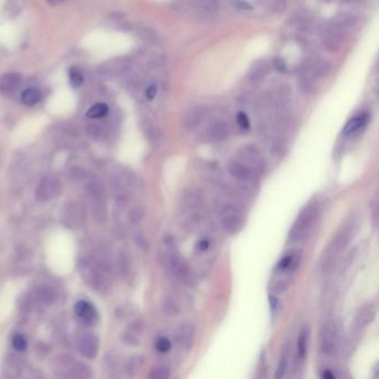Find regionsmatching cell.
<instances>
[{
  "instance_id": "1",
  "label": "cell",
  "mask_w": 379,
  "mask_h": 379,
  "mask_svg": "<svg viewBox=\"0 0 379 379\" xmlns=\"http://www.w3.org/2000/svg\"><path fill=\"white\" fill-rule=\"evenodd\" d=\"M318 214V206L315 202H310L300 212L298 217L291 226V229L288 235V240L290 243H300L307 237L310 228L314 225Z\"/></svg>"
},
{
  "instance_id": "2",
  "label": "cell",
  "mask_w": 379,
  "mask_h": 379,
  "mask_svg": "<svg viewBox=\"0 0 379 379\" xmlns=\"http://www.w3.org/2000/svg\"><path fill=\"white\" fill-rule=\"evenodd\" d=\"M164 260L167 268L170 273L175 276L177 279L185 282V284H191L192 274L188 263L180 256L175 245L172 243H166V249L164 251Z\"/></svg>"
},
{
  "instance_id": "3",
  "label": "cell",
  "mask_w": 379,
  "mask_h": 379,
  "mask_svg": "<svg viewBox=\"0 0 379 379\" xmlns=\"http://www.w3.org/2000/svg\"><path fill=\"white\" fill-rule=\"evenodd\" d=\"M352 226H346L336 235L332 243L328 245V248L323 257V270L324 273L329 272L334 267V264L338 259L339 255L346 248L352 238Z\"/></svg>"
},
{
  "instance_id": "4",
  "label": "cell",
  "mask_w": 379,
  "mask_h": 379,
  "mask_svg": "<svg viewBox=\"0 0 379 379\" xmlns=\"http://www.w3.org/2000/svg\"><path fill=\"white\" fill-rule=\"evenodd\" d=\"M330 70L329 64L322 58H311L307 62L300 71V83L302 87L309 89L315 80L326 76Z\"/></svg>"
},
{
  "instance_id": "5",
  "label": "cell",
  "mask_w": 379,
  "mask_h": 379,
  "mask_svg": "<svg viewBox=\"0 0 379 379\" xmlns=\"http://www.w3.org/2000/svg\"><path fill=\"white\" fill-rule=\"evenodd\" d=\"M221 227L227 234L234 235L242 230L245 218L239 209L232 203H225L220 207Z\"/></svg>"
},
{
  "instance_id": "6",
  "label": "cell",
  "mask_w": 379,
  "mask_h": 379,
  "mask_svg": "<svg viewBox=\"0 0 379 379\" xmlns=\"http://www.w3.org/2000/svg\"><path fill=\"white\" fill-rule=\"evenodd\" d=\"M237 155L238 160L247 165L256 175L261 173L266 168V161H265L261 152L254 145H245L240 147Z\"/></svg>"
},
{
  "instance_id": "7",
  "label": "cell",
  "mask_w": 379,
  "mask_h": 379,
  "mask_svg": "<svg viewBox=\"0 0 379 379\" xmlns=\"http://www.w3.org/2000/svg\"><path fill=\"white\" fill-rule=\"evenodd\" d=\"M340 334L336 323L328 322L324 325L320 336L322 352L326 355H334L339 347Z\"/></svg>"
},
{
  "instance_id": "8",
  "label": "cell",
  "mask_w": 379,
  "mask_h": 379,
  "mask_svg": "<svg viewBox=\"0 0 379 379\" xmlns=\"http://www.w3.org/2000/svg\"><path fill=\"white\" fill-rule=\"evenodd\" d=\"M80 274L85 279L86 284L90 287L95 288L97 291L102 289H107L108 280L105 278L102 273L95 266L92 261H82L80 265Z\"/></svg>"
},
{
  "instance_id": "9",
  "label": "cell",
  "mask_w": 379,
  "mask_h": 379,
  "mask_svg": "<svg viewBox=\"0 0 379 379\" xmlns=\"http://www.w3.org/2000/svg\"><path fill=\"white\" fill-rule=\"evenodd\" d=\"M323 46L329 51H337L342 43V30L333 22H328L320 30Z\"/></svg>"
},
{
  "instance_id": "10",
  "label": "cell",
  "mask_w": 379,
  "mask_h": 379,
  "mask_svg": "<svg viewBox=\"0 0 379 379\" xmlns=\"http://www.w3.org/2000/svg\"><path fill=\"white\" fill-rule=\"evenodd\" d=\"M60 194V184L57 179L46 177L36 188V197L40 201H48Z\"/></svg>"
},
{
  "instance_id": "11",
  "label": "cell",
  "mask_w": 379,
  "mask_h": 379,
  "mask_svg": "<svg viewBox=\"0 0 379 379\" xmlns=\"http://www.w3.org/2000/svg\"><path fill=\"white\" fill-rule=\"evenodd\" d=\"M227 171L237 182L250 183L255 180L256 173L240 160H230L227 164Z\"/></svg>"
},
{
  "instance_id": "12",
  "label": "cell",
  "mask_w": 379,
  "mask_h": 379,
  "mask_svg": "<svg viewBox=\"0 0 379 379\" xmlns=\"http://www.w3.org/2000/svg\"><path fill=\"white\" fill-rule=\"evenodd\" d=\"M208 110L203 107H195L186 113L183 119V127L187 131H194L206 122Z\"/></svg>"
},
{
  "instance_id": "13",
  "label": "cell",
  "mask_w": 379,
  "mask_h": 379,
  "mask_svg": "<svg viewBox=\"0 0 379 379\" xmlns=\"http://www.w3.org/2000/svg\"><path fill=\"white\" fill-rule=\"evenodd\" d=\"M196 329L195 326L189 322H184L179 325L175 332V339L185 349H190L194 345Z\"/></svg>"
},
{
  "instance_id": "14",
  "label": "cell",
  "mask_w": 379,
  "mask_h": 379,
  "mask_svg": "<svg viewBox=\"0 0 379 379\" xmlns=\"http://www.w3.org/2000/svg\"><path fill=\"white\" fill-rule=\"evenodd\" d=\"M229 126L224 122H218L213 124L210 127L203 132L201 140L206 142H217L225 140L229 136Z\"/></svg>"
},
{
  "instance_id": "15",
  "label": "cell",
  "mask_w": 379,
  "mask_h": 379,
  "mask_svg": "<svg viewBox=\"0 0 379 379\" xmlns=\"http://www.w3.org/2000/svg\"><path fill=\"white\" fill-rule=\"evenodd\" d=\"M75 311L77 316L88 326H95L99 320L97 310H96L94 305L86 302V300L78 302L75 306Z\"/></svg>"
},
{
  "instance_id": "16",
  "label": "cell",
  "mask_w": 379,
  "mask_h": 379,
  "mask_svg": "<svg viewBox=\"0 0 379 379\" xmlns=\"http://www.w3.org/2000/svg\"><path fill=\"white\" fill-rule=\"evenodd\" d=\"M202 195L199 191L196 189H188L186 190L182 199H180V208L183 212H194V210H198L202 205Z\"/></svg>"
},
{
  "instance_id": "17",
  "label": "cell",
  "mask_w": 379,
  "mask_h": 379,
  "mask_svg": "<svg viewBox=\"0 0 379 379\" xmlns=\"http://www.w3.org/2000/svg\"><path fill=\"white\" fill-rule=\"evenodd\" d=\"M78 347H79V352L82 356L88 359H93L98 353L99 342L95 335L85 334L80 337Z\"/></svg>"
},
{
  "instance_id": "18",
  "label": "cell",
  "mask_w": 379,
  "mask_h": 379,
  "mask_svg": "<svg viewBox=\"0 0 379 379\" xmlns=\"http://www.w3.org/2000/svg\"><path fill=\"white\" fill-rule=\"evenodd\" d=\"M377 314V308L375 304H367L359 309L356 316V327L358 329L365 328L366 326L375 319Z\"/></svg>"
},
{
  "instance_id": "19",
  "label": "cell",
  "mask_w": 379,
  "mask_h": 379,
  "mask_svg": "<svg viewBox=\"0 0 379 379\" xmlns=\"http://www.w3.org/2000/svg\"><path fill=\"white\" fill-rule=\"evenodd\" d=\"M22 78L20 75L9 73L0 76V92L2 93H14L15 90L20 87Z\"/></svg>"
},
{
  "instance_id": "20",
  "label": "cell",
  "mask_w": 379,
  "mask_h": 379,
  "mask_svg": "<svg viewBox=\"0 0 379 379\" xmlns=\"http://www.w3.org/2000/svg\"><path fill=\"white\" fill-rule=\"evenodd\" d=\"M195 7L200 16H213L219 9V0H196Z\"/></svg>"
},
{
  "instance_id": "21",
  "label": "cell",
  "mask_w": 379,
  "mask_h": 379,
  "mask_svg": "<svg viewBox=\"0 0 379 379\" xmlns=\"http://www.w3.org/2000/svg\"><path fill=\"white\" fill-rule=\"evenodd\" d=\"M203 221V215L199 210H194L190 212L187 217L183 221V229L186 231H194L199 227Z\"/></svg>"
},
{
  "instance_id": "22",
  "label": "cell",
  "mask_w": 379,
  "mask_h": 379,
  "mask_svg": "<svg viewBox=\"0 0 379 379\" xmlns=\"http://www.w3.org/2000/svg\"><path fill=\"white\" fill-rule=\"evenodd\" d=\"M269 74V65L265 62L258 63L254 68L250 71L249 75V80L254 85H259V83L266 78V76Z\"/></svg>"
},
{
  "instance_id": "23",
  "label": "cell",
  "mask_w": 379,
  "mask_h": 379,
  "mask_svg": "<svg viewBox=\"0 0 379 379\" xmlns=\"http://www.w3.org/2000/svg\"><path fill=\"white\" fill-rule=\"evenodd\" d=\"M161 310L167 317L173 318L180 314V306L175 297L167 296L162 300Z\"/></svg>"
},
{
  "instance_id": "24",
  "label": "cell",
  "mask_w": 379,
  "mask_h": 379,
  "mask_svg": "<svg viewBox=\"0 0 379 379\" xmlns=\"http://www.w3.org/2000/svg\"><path fill=\"white\" fill-rule=\"evenodd\" d=\"M308 337L309 330L307 327H303L299 332V336L297 339V356L299 362H303L307 354V347H308Z\"/></svg>"
},
{
  "instance_id": "25",
  "label": "cell",
  "mask_w": 379,
  "mask_h": 379,
  "mask_svg": "<svg viewBox=\"0 0 379 379\" xmlns=\"http://www.w3.org/2000/svg\"><path fill=\"white\" fill-rule=\"evenodd\" d=\"M41 95L38 89L36 88H27L23 90L20 96V99L23 105L26 106H34L40 100Z\"/></svg>"
},
{
  "instance_id": "26",
  "label": "cell",
  "mask_w": 379,
  "mask_h": 379,
  "mask_svg": "<svg viewBox=\"0 0 379 379\" xmlns=\"http://www.w3.org/2000/svg\"><path fill=\"white\" fill-rule=\"evenodd\" d=\"M366 122H367V116L366 115H360V116H357V117L353 118L345 126V128H344V131H342V134L346 135V136L354 134V132H356L360 128H362L363 126L366 124Z\"/></svg>"
},
{
  "instance_id": "27",
  "label": "cell",
  "mask_w": 379,
  "mask_h": 379,
  "mask_svg": "<svg viewBox=\"0 0 379 379\" xmlns=\"http://www.w3.org/2000/svg\"><path fill=\"white\" fill-rule=\"evenodd\" d=\"M66 213H68L69 215L66 214L64 217V221L70 227H75L77 225H79L80 222V216H79V209L77 208L76 205H70L69 209H65Z\"/></svg>"
},
{
  "instance_id": "28",
  "label": "cell",
  "mask_w": 379,
  "mask_h": 379,
  "mask_svg": "<svg viewBox=\"0 0 379 379\" xmlns=\"http://www.w3.org/2000/svg\"><path fill=\"white\" fill-rule=\"evenodd\" d=\"M334 22L341 30H346V29H349L351 27L355 25V22H356V18H355L352 14L341 13L339 15H337Z\"/></svg>"
},
{
  "instance_id": "29",
  "label": "cell",
  "mask_w": 379,
  "mask_h": 379,
  "mask_svg": "<svg viewBox=\"0 0 379 379\" xmlns=\"http://www.w3.org/2000/svg\"><path fill=\"white\" fill-rule=\"evenodd\" d=\"M108 112H109V108H108V106L104 104V102H99V104H96L92 108H89V110L87 111V117L98 119L107 116Z\"/></svg>"
},
{
  "instance_id": "30",
  "label": "cell",
  "mask_w": 379,
  "mask_h": 379,
  "mask_svg": "<svg viewBox=\"0 0 379 379\" xmlns=\"http://www.w3.org/2000/svg\"><path fill=\"white\" fill-rule=\"evenodd\" d=\"M148 376L153 379H166L170 377V370L165 366H157L150 370Z\"/></svg>"
},
{
  "instance_id": "31",
  "label": "cell",
  "mask_w": 379,
  "mask_h": 379,
  "mask_svg": "<svg viewBox=\"0 0 379 379\" xmlns=\"http://www.w3.org/2000/svg\"><path fill=\"white\" fill-rule=\"evenodd\" d=\"M69 80H70L71 87L77 89V88L81 87V85L83 83V76L78 69L71 68L69 70Z\"/></svg>"
},
{
  "instance_id": "32",
  "label": "cell",
  "mask_w": 379,
  "mask_h": 379,
  "mask_svg": "<svg viewBox=\"0 0 379 379\" xmlns=\"http://www.w3.org/2000/svg\"><path fill=\"white\" fill-rule=\"evenodd\" d=\"M155 347L159 353H168L171 349V342L166 337H159L155 342Z\"/></svg>"
},
{
  "instance_id": "33",
  "label": "cell",
  "mask_w": 379,
  "mask_h": 379,
  "mask_svg": "<svg viewBox=\"0 0 379 379\" xmlns=\"http://www.w3.org/2000/svg\"><path fill=\"white\" fill-rule=\"evenodd\" d=\"M287 367H288V356H287V354L285 353V354H282V356L279 360L277 371H276V378L284 377L285 374H286Z\"/></svg>"
},
{
  "instance_id": "34",
  "label": "cell",
  "mask_w": 379,
  "mask_h": 379,
  "mask_svg": "<svg viewBox=\"0 0 379 379\" xmlns=\"http://www.w3.org/2000/svg\"><path fill=\"white\" fill-rule=\"evenodd\" d=\"M13 346L18 352H25L27 349V340L21 335H16L13 338Z\"/></svg>"
},
{
  "instance_id": "35",
  "label": "cell",
  "mask_w": 379,
  "mask_h": 379,
  "mask_svg": "<svg viewBox=\"0 0 379 379\" xmlns=\"http://www.w3.org/2000/svg\"><path fill=\"white\" fill-rule=\"evenodd\" d=\"M123 339L126 342V344L131 345V346H136L139 344V338H138V335L132 333L131 330H128L123 335Z\"/></svg>"
},
{
  "instance_id": "36",
  "label": "cell",
  "mask_w": 379,
  "mask_h": 379,
  "mask_svg": "<svg viewBox=\"0 0 379 379\" xmlns=\"http://www.w3.org/2000/svg\"><path fill=\"white\" fill-rule=\"evenodd\" d=\"M143 215H145L143 209L140 208V207H137V208H134L131 210V213L129 215V218L132 222H138V221H140L142 219Z\"/></svg>"
},
{
  "instance_id": "37",
  "label": "cell",
  "mask_w": 379,
  "mask_h": 379,
  "mask_svg": "<svg viewBox=\"0 0 379 379\" xmlns=\"http://www.w3.org/2000/svg\"><path fill=\"white\" fill-rule=\"evenodd\" d=\"M40 296H41V299H43L44 302H46V303L52 302V300H53L52 289H49L48 287H43L40 289Z\"/></svg>"
},
{
  "instance_id": "38",
  "label": "cell",
  "mask_w": 379,
  "mask_h": 379,
  "mask_svg": "<svg viewBox=\"0 0 379 379\" xmlns=\"http://www.w3.org/2000/svg\"><path fill=\"white\" fill-rule=\"evenodd\" d=\"M237 123L243 129H248L249 128V120L246 116V113L239 112L237 115Z\"/></svg>"
},
{
  "instance_id": "39",
  "label": "cell",
  "mask_w": 379,
  "mask_h": 379,
  "mask_svg": "<svg viewBox=\"0 0 379 379\" xmlns=\"http://www.w3.org/2000/svg\"><path fill=\"white\" fill-rule=\"evenodd\" d=\"M273 65L276 69H277L278 71H281V73H284V71H286L287 69V65L285 63V60L280 57H276L274 59Z\"/></svg>"
},
{
  "instance_id": "40",
  "label": "cell",
  "mask_w": 379,
  "mask_h": 379,
  "mask_svg": "<svg viewBox=\"0 0 379 379\" xmlns=\"http://www.w3.org/2000/svg\"><path fill=\"white\" fill-rule=\"evenodd\" d=\"M286 0H272V9L275 11H280L285 8Z\"/></svg>"
},
{
  "instance_id": "41",
  "label": "cell",
  "mask_w": 379,
  "mask_h": 379,
  "mask_svg": "<svg viewBox=\"0 0 379 379\" xmlns=\"http://www.w3.org/2000/svg\"><path fill=\"white\" fill-rule=\"evenodd\" d=\"M156 95H157V87H156L155 85H150L147 89H146V97L148 100H153Z\"/></svg>"
},
{
  "instance_id": "42",
  "label": "cell",
  "mask_w": 379,
  "mask_h": 379,
  "mask_svg": "<svg viewBox=\"0 0 379 379\" xmlns=\"http://www.w3.org/2000/svg\"><path fill=\"white\" fill-rule=\"evenodd\" d=\"M210 247V240L207 238H203L199 240V243L197 244V248L201 251H206Z\"/></svg>"
},
{
  "instance_id": "43",
  "label": "cell",
  "mask_w": 379,
  "mask_h": 379,
  "mask_svg": "<svg viewBox=\"0 0 379 379\" xmlns=\"http://www.w3.org/2000/svg\"><path fill=\"white\" fill-rule=\"evenodd\" d=\"M269 303H270V307H272V310L273 311H276V310L278 309V300H277V298L269 297Z\"/></svg>"
},
{
  "instance_id": "44",
  "label": "cell",
  "mask_w": 379,
  "mask_h": 379,
  "mask_svg": "<svg viewBox=\"0 0 379 379\" xmlns=\"http://www.w3.org/2000/svg\"><path fill=\"white\" fill-rule=\"evenodd\" d=\"M322 377L323 378H326V379H334L335 378V374H333V372H330V370H325L323 372Z\"/></svg>"
},
{
  "instance_id": "45",
  "label": "cell",
  "mask_w": 379,
  "mask_h": 379,
  "mask_svg": "<svg viewBox=\"0 0 379 379\" xmlns=\"http://www.w3.org/2000/svg\"><path fill=\"white\" fill-rule=\"evenodd\" d=\"M64 2V0H48V3H49L50 5L52 6H57V5H60Z\"/></svg>"
}]
</instances>
